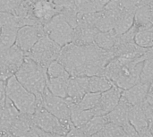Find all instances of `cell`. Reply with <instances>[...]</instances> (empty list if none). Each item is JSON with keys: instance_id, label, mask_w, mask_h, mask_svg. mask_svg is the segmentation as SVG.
Returning <instances> with one entry per match:
<instances>
[{"instance_id": "30bf717a", "label": "cell", "mask_w": 153, "mask_h": 137, "mask_svg": "<svg viewBox=\"0 0 153 137\" xmlns=\"http://www.w3.org/2000/svg\"><path fill=\"white\" fill-rule=\"evenodd\" d=\"M44 36H46V32L43 25H26L18 30L15 45L24 54H27Z\"/></svg>"}, {"instance_id": "4fadbf2b", "label": "cell", "mask_w": 153, "mask_h": 137, "mask_svg": "<svg viewBox=\"0 0 153 137\" xmlns=\"http://www.w3.org/2000/svg\"><path fill=\"white\" fill-rule=\"evenodd\" d=\"M122 92L120 88L114 85L111 89L101 93L99 108L94 110L96 116H106L111 112L119 103Z\"/></svg>"}, {"instance_id": "e0dca14e", "label": "cell", "mask_w": 153, "mask_h": 137, "mask_svg": "<svg viewBox=\"0 0 153 137\" xmlns=\"http://www.w3.org/2000/svg\"><path fill=\"white\" fill-rule=\"evenodd\" d=\"M99 32V30L96 28L76 26L74 28L73 39L71 43L82 47L92 45L94 44L96 36Z\"/></svg>"}, {"instance_id": "7a4b0ae2", "label": "cell", "mask_w": 153, "mask_h": 137, "mask_svg": "<svg viewBox=\"0 0 153 137\" xmlns=\"http://www.w3.org/2000/svg\"><path fill=\"white\" fill-rule=\"evenodd\" d=\"M147 49L127 53L114 57L106 66L104 76L122 91L140 83V74L146 58Z\"/></svg>"}, {"instance_id": "3957f363", "label": "cell", "mask_w": 153, "mask_h": 137, "mask_svg": "<svg viewBox=\"0 0 153 137\" xmlns=\"http://www.w3.org/2000/svg\"><path fill=\"white\" fill-rule=\"evenodd\" d=\"M15 77L26 90L37 97L41 96L47 88V68L26 57Z\"/></svg>"}, {"instance_id": "74e56055", "label": "cell", "mask_w": 153, "mask_h": 137, "mask_svg": "<svg viewBox=\"0 0 153 137\" xmlns=\"http://www.w3.org/2000/svg\"><path fill=\"white\" fill-rule=\"evenodd\" d=\"M65 137H80L79 136H78V134L76 133V131H75V128L74 127L66 136Z\"/></svg>"}, {"instance_id": "e575fe53", "label": "cell", "mask_w": 153, "mask_h": 137, "mask_svg": "<svg viewBox=\"0 0 153 137\" xmlns=\"http://www.w3.org/2000/svg\"><path fill=\"white\" fill-rule=\"evenodd\" d=\"M35 130H36V132H37L39 137H65L64 136H59V135H56V134L46 133V132H43V131H41L39 129H37V128H35Z\"/></svg>"}, {"instance_id": "1f68e13d", "label": "cell", "mask_w": 153, "mask_h": 137, "mask_svg": "<svg viewBox=\"0 0 153 137\" xmlns=\"http://www.w3.org/2000/svg\"><path fill=\"white\" fill-rule=\"evenodd\" d=\"M103 132L105 133L107 137H124V129L122 127L112 123H107L103 127Z\"/></svg>"}, {"instance_id": "836d02e7", "label": "cell", "mask_w": 153, "mask_h": 137, "mask_svg": "<svg viewBox=\"0 0 153 137\" xmlns=\"http://www.w3.org/2000/svg\"><path fill=\"white\" fill-rule=\"evenodd\" d=\"M145 101L147 103H149L150 105L153 106V82L149 86V90H148V93H147Z\"/></svg>"}, {"instance_id": "83f0119b", "label": "cell", "mask_w": 153, "mask_h": 137, "mask_svg": "<svg viewBox=\"0 0 153 137\" xmlns=\"http://www.w3.org/2000/svg\"><path fill=\"white\" fill-rule=\"evenodd\" d=\"M153 82V56L146 51V58L143 62V69L140 74V83L151 84Z\"/></svg>"}, {"instance_id": "d590c367", "label": "cell", "mask_w": 153, "mask_h": 137, "mask_svg": "<svg viewBox=\"0 0 153 137\" xmlns=\"http://www.w3.org/2000/svg\"><path fill=\"white\" fill-rule=\"evenodd\" d=\"M139 137H152V136L149 128H147V129L142 131L141 133H139Z\"/></svg>"}, {"instance_id": "f1b7e54d", "label": "cell", "mask_w": 153, "mask_h": 137, "mask_svg": "<svg viewBox=\"0 0 153 137\" xmlns=\"http://www.w3.org/2000/svg\"><path fill=\"white\" fill-rule=\"evenodd\" d=\"M74 2L79 14L96 13L102 10L97 0H74Z\"/></svg>"}, {"instance_id": "52a82bcc", "label": "cell", "mask_w": 153, "mask_h": 137, "mask_svg": "<svg viewBox=\"0 0 153 137\" xmlns=\"http://www.w3.org/2000/svg\"><path fill=\"white\" fill-rule=\"evenodd\" d=\"M46 35L63 48L72 42L74 28L68 23L65 18L58 13L44 25Z\"/></svg>"}, {"instance_id": "44dd1931", "label": "cell", "mask_w": 153, "mask_h": 137, "mask_svg": "<svg viewBox=\"0 0 153 137\" xmlns=\"http://www.w3.org/2000/svg\"><path fill=\"white\" fill-rule=\"evenodd\" d=\"M128 122L138 133H141L148 128V119L141 105L133 106L131 108L128 115Z\"/></svg>"}, {"instance_id": "ab89813d", "label": "cell", "mask_w": 153, "mask_h": 137, "mask_svg": "<svg viewBox=\"0 0 153 137\" xmlns=\"http://www.w3.org/2000/svg\"><path fill=\"white\" fill-rule=\"evenodd\" d=\"M90 137H107V136H106L105 133L103 132V130H101V131H100L99 133H97V134H95V135H93V136H90Z\"/></svg>"}, {"instance_id": "484cf974", "label": "cell", "mask_w": 153, "mask_h": 137, "mask_svg": "<svg viewBox=\"0 0 153 137\" xmlns=\"http://www.w3.org/2000/svg\"><path fill=\"white\" fill-rule=\"evenodd\" d=\"M19 29L2 27L0 31V50L7 49L15 45L17 31Z\"/></svg>"}, {"instance_id": "277c9868", "label": "cell", "mask_w": 153, "mask_h": 137, "mask_svg": "<svg viewBox=\"0 0 153 137\" xmlns=\"http://www.w3.org/2000/svg\"><path fill=\"white\" fill-rule=\"evenodd\" d=\"M5 87L7 99L21 113L33 115L38 109L42 107V96L37 97L26 90L15 75L5 82Z\"/></svg>"}, {"instance_id": "4dcf8cb0", "label": "cell", "mask_w": 153, "mask_h": 137, "mask_svg": "<svg viewBox=\"0 0 153 137\" xmlns=\"http://www.w3.org/2000/svg\"><path fill=\"white\" fill-rule=\"evenodd\" d=\"M47 75H48V78H58V77L71 76L68 74V72L65 70V68L57 60L52 62L47 67Z\"/></svg>"}, {"instance_id": "ffe728a7", "label": "cell", "mask_w": 153, "mask_h": 137, "mask_svg": "<svg viewBox=\"0 0 153 137\" xmlns=\"http://www.w3.org/2000/svg\"><path fill=\"white\" fill-rule=\"evenodd\" d=\"M107 123L108 120L106 116H96L82 127L74 128L80 137H90L101 131Z\"/></svg>"}, {"instance_id": "60d3db41", "label": "cell", "mask_w": 153, "mask_h": 137, "mask_svg": "<svg viewBox=\"0 0 153 137\" xmlns=\"http://www.w3.org/2000/svg\"><path fill=\"white\" fill-rule=\"evenodd\" d=\"M148 123H149L148 128H149V130H150V132H151V134H152V136L153 137V120L149 121Z\"/></svg>"}, {"instance_id": "cb8c5ba5", "label": "cell", "mask_w": 153, "mask_h": 137, "mask_svg": "<svg viewBox=\"0 0 153 137\" xmlns=\"http://www.w3.org/2000/svg\"><path fill=\"white\" fill-rule=\"evenodd\" d=\"M117 37L118 35L114 30L108 31H100L96 36L94 44L104 50L111 51L116 45Z\"/></svg>"}, {"instance_id": "6da1fadb", "label": "cell", "mask_w": 153, "mask_h": 137, "mask_svg": "<svg viewBox=\"0 0 153 137\" xmlns=\"http://www.w3.org/2000/svg\"><path fill=\"white\" fill-rule=\"evenodd\" d=\"M114 58L111 51L97 45L77 46L69 43L61 48L57 61L72 77L103 75L107 65Z\"/></svg>"}, {"instance_id": "f546056e", "label": "cell", "mask_w": 153, "mask_h": 137, "mask_svg": "<svg viewBox=\"0 0 153 137\" xmlns=\"http://www.w3.org/2000/svg\"><path fill=\"white\" fill-rule=\"evenodd\" d=\"M134 43L144 49L153 48V32L151 30L138 31L134 37Z\"/></svg>"}, {"instance_id": "2e32d148", "label": "cell", "mask_w": 153, "mask_h": 137, "mask_svg": "<svg viewBox=\"0 0 153 137\" xmlns=\"http://www.w3.org/2000/svg\"><path fill=\"white\" fill-rule=\"evenodd\" d=\"M132 107L133 106L131 104H129L123 97H121L117 106L111 112L106 115L108 122L123 127L126 123H128V115Z\"/></svg>"}, {"instance_id": "d6a6232c", "label": "cell", "mask_w": 153, "mask_h": 137, "mask_svg": "<svg viewBox=\"0 0 153 137\" xmlns=\"http://www.w3.org/2000/svg\"><path fill=\"white\" fill-rule=\"evenodd\" d=\"M6 87H5V82L0 81V110L3 109V107L5 104L6 101Z\"/></svg>"}, {"instance_id": "9a60e30c", "label": "cell", "mask_w": 153, "mask_h": 137, "mask_svg": "<svg viewBox=\"0 0 153 137\" xmlns=\"http://www.w3.org/2000/svg\"><path fill=\"white\" fill-rule=\"evenodd\" d=\"M149 86V84L139 83L133 87L123 91L122 97L132 106H139L145 101Z\"/></svg>"}, {"instance_id": "7402d4cb", "label": "cell", "mask_w": 153, "mask_h": 137, "mask_svg": "<svg viewBox=\"0 0 153 137\" xmlns=\"http://www.w3.org/2000/svg\"><path fill=\"white\" fill-rule=\"evenodd\" d=\"M71 76L58 77V78H48L47 89L55 96L65 99L67 93V85Z\"/></svg>"}, {"instance_id": "ac0fdd59", "label": "cell", "mask_w": 153, "mask_h": 137, "mask_svg": "<svg viewBox=\"0 0 153 137\" xmlns=\"http://www.w3.org/2000/svg\"><path fill=\"white\" fill-rule=\"evenodd\" d=\"M33 128L32 115L20 113L13 123L9 133L14 137H26Z\"/></svg>"}, {"instance_id": "d4e9b609", "label": "cell", "mask_w": 153, "mask_h": 137, "mask_svg": "<svg viewBox=\"0 0 153 137\" xmlns=\"http://www.w3.org/2000/svg\"><path fill=\"white\" fill-rule=\"evenodd\" d=\"M114 83L104 75H96L89 77V92L103 93L111 89Z\"/></svg>"}, {"instance_id": "7c38bea8", "label": "cell", "mask_w": 153, "mask_h": 137, "mask_svg": "<svg viewBox=\"0 0 153 137\" xmlns=\"http://www.w3.org/2000/svg\"><path fill=\"white\" fill-rule=\"evenodd\" d=\"M87 92H89V77L71 76L67 85L65 101L69 106L76 105Z\"/></svg>"}, {"instance_id": "b9f144b4", "label": "cell", "mask_w": 153, "mask_h": 137, "mask_svg": "<svg viewBox=\"0 0 153 137\" xmlns=\"http://www.w3.org/2000/svg\"><path fill=\"white\" fill-rule=\"evenodd\" d=\"M150 30H151V31H152V32H153V26H152V28H151V29H150Z\"/></svg>"}, {"instance_id": "f35d334b", "label": "cell", "mask_w": 153, "mask_h": 137, "mask_svg": "<svg viewBox=\"0 0 153 137\" xmlns=\"http://www.w3.org/2000/svg\"><path fill=\"white\" fill-rule=\"evenodd\" d=\"M26 137H39L38 136V134H37V132H36V130H35V128H33L29 134H28V136Z\"/></svg>"}, {"instance_id": "603a6c76", "label": "cell", "mask_w": 153, "mask_h": 137, "mask_svg": "<svg viewBox=\"0 0 153 137\" xmlns=\"http://www.w3.org/2000/svg\"><path fill=\"white\" fill-rule=\"evenodd\" d=\"M71 122L74 127L78 128L85 125L92 118L96 117L94 110H83L77 108L75 105H71Z\"/></svg>"}, {"instance_id": "d6986e66", "label": "cell", "mask_w": 153, "mask_h": 137, "mask_svg": "<svg viewBox=\"0 0 153 137\" xmlns=\"http://www.w3.org/2000/svg\"><path fill=\"white\" fill-rule=\"evenodd\" d=\"M20 113L21 112L14 107V105L6 99L4 106L0 110V131L9 133L13 123Z\"/></svg>"}, {"instance_id": "ba28073f", "label": "cell", "mask_w": 153, "mask_h": 137, "mask_svg": "<svg viewBox=\"0 0 153 137\" xmlns=\"http://www.w3.org/2000/svg\"><path fill=\"white\" fill-rule=\"evenodd\" d=\"M25 57V54L16 46L0 50V81L6 82L15 75Z\"/></svg>"}, {"instance_id": "8fae6325", "label": "cell", "mask_w": 153, "mask_h": 137, "mask_svg": "<svg viewBox=\"0 0 153 137\" xmlns=\"http://www.w3.org/2000/svg\"><path fill=\"white\" fill-rule=\"evenodd\" d=\"M30 13L41 25H45L54 16L60 13V10L54 0H28Z\"/></svg>"}, {"instance_id": "5bb4252c", "label": "cell", "mask_w": 153, "mask_h": 137, "mask_svg": "<svg viewBox=\"0 0 153 137\" xmlns=\"http://www.w3.org/2000/svg\"><path fill=\"white\" fill-rule=\"evenodd\" d=\"M134 26L138 31L150 30L153 26V0H145L136 7Z\"/></svg>"}, {"instance_id": "8d00e7d4", "label": "cell", "mask_w": 153, "mask_h": 137, "mask_svg": "<svg viewBox=\"0 0 153 137\" xmlns=\"http://www.w3.org/2000/svg\"><path fill=\"white\" fill-rule=\"evenodd\" d=\"M126 1H127L128 3H130V4H134V6H138V5H140L142 3H143L145 0H126Z\"/></svg>"}, {"instance_id": "5b68a950", "label": "cell", "mask_w": 153, "mask_h": 137, "mask_svg": "<svg viewBox=\"0 0 153 137\" xmlns=\"http://www.w3.org/2000/svg\"><path fill=\"white\" fill-rule=\"evenodd\" d=\"M61 48V47L46 35L25 54V57L47 68L52 62L57 60Z\"/></svg>"}, {"instance_id": "9c48e42d", "label": "cell", "mask_w": 153, "mask_h": 137, "mask_svg": "<svg viewBox=\"0 0 153 137\" xmlns=\"http://www.w3.org/2000/svg\"><path fill=\"white\" fill-rule=\"evenodd\" d=\"M42 108L63 123L71 122V109L65 99L53 95L47 88L42 93Z\"/></svg>"}, {"instance_id": "4316f807", "label": "cell", "mask_w": 153, "mask_h": 137, "mask_svg": "<svg viewBox=\"0 0 153 137\" xmlns=\"http://www.w3.org/2000/svg\"><path fill=\"white\" fill-rule=\"evenodd\" d=\"M101 93L87 92L75 106L83 110H96L99 108Z\"/></svg>"}, {"instance_id": "8992f818", "label": "cell", "mask_w": 153, "mask_h": 137, "mask_svg": "<svg viewBox=\"0 0 153 137\" xmlns=\"http://www.w3.org/2000/svg\"><path fill=\"white\" fill-rule=\"evenodd\" d=\"M33 126L46 133L65 136L73 128L72 123H63L57 118L47 111L42 107L38 109L32 115Z\"/></svg>"}]
</instances>
